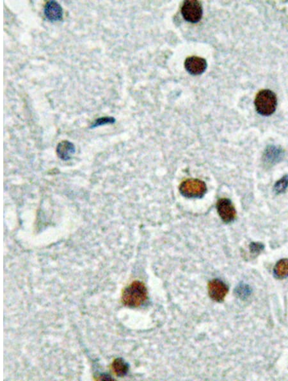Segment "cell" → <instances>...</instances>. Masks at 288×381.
Segmentation results:
<instances>
[{
    "mask_svg": "<svg viewBox=\"0 0 288 381\" xmlns=\"http://www.w3.org/2000/svg\"><path fill=\"white\" fill-rule=\"evenodd\" d=\"M283 155L284 152L281 148L270 145L268 146L265 151L263 160L267 165H274L281 160Z\"/></svg>",
    "mask_w": 288,
    "mask_h": 381,
    "instance_id": "9",
    "label": "cell"
},
{
    "mask_svg": "<svg viewBox=\"0 0 288 381\" xmlns=\"http://www.w3.org/2000/svg\"><path fill=\"white\" fill-rule=\"evenodd\" d=\"M147 295L145 284L142 282L135 281L124 289L122 294V302L129 308H139L146 303Z\"/></svg>",
    "mask_w": 288,
    "mask_h": 381,
    "instance_id": "1",
    "label": "cell"
},
{
    "mask_svg": "<svg viewBox=\"0 0 288 381\" xmlns=\"http://www.w3.org/2000/svg\"><path fill=\"white\" fill-rule=\"evenodd\" d=\"M229 288L226 284L218 279H214L208 284V293L213 301L221 303L228 293Z\"/></svg>",
    "mask_w": 288,
    "mask_h": 381,
    "instance_id": "6",
    "label": "cell"
},
{
    "mask_svg": "<svg viewBox=\"0 0 288 381\" xmlns=\"http://www.w3.org/2000/svg\"><path fill=\"white\" fill-rule=\"evenodd\" d=\"M274 276L279 279L288 277V259H283L278 261L274 269Z\"/></svg>",
    "mask_w": 288,
    "mask_h": 381,
    "instance_id": "11",
    "label": "cell"
},
{
    "mask_svg": "<svg viewBox=\"0 0 288 381\" xmlns=\"http://www.w3.org/2000/svg\"><path fill=\"white\" fill-rule=\"evenodd\" d=\"M75 152V146L68 141H63L58 145L57 153L61 159L65 160L70 159Z\"/></svg>",
    "mask_w": 288,
    "mask_h": 381,
    "instance_id": "10",
    "label": "cell"
},
{
    "mask_svg": "<svg viewBox=\"0 0 288 381\" xmlns=\"http://www.w3.org/2000/svg\"><path fill=\"white\" fill-rule=\"evenodd\" d=\"M288 187V175H285L282 179L275 183L274 190L275 194L277 195L282 194L284 193Z\"/></svg>",
    "mask_w": 288,
    "mask_h": 381,
    "instance_id": "13",
    "label": "cell"
},
{
    "mask_svg": "<svg viewBox=\"0 0 288 381\" xmlns=\"http://www.w3.org/2000/svg\"><path fill=\"white\" fill-rule=\"evenodd\" d=\"M179 190L184 197L201 199L206 194L207 187L205 182L202 180L191 179L182 182Z\"/></svg>",
    "mask_w": 288,
    "mask_h": 381,
    "instance_id": "3",
    "label": "cell"
},
{
    "mask_svg": "<svg viewBox=\"0 0 288 381\" xmlns=\"http://www.w3.org/2000/svg\"><path fill=\"white\" fill-rule=\"evenodd\" d=\"M184 66L190 75H200L206 71L207 62L205 59L199 57H189L184 62Z\"/></svg>",
    "mask_w": 288,
    "mask_h": 381,
    "instance_id": "7",
    "label": "cell"
},
{
    "mask_svg": "<svg viewBox=\"0 0 288 381\" xmlns=\"http://www.w3.org/2000/svg\"><path fill=\"white\" fill-rule=\"evenodd\" d=\"M115 122V120L114 118L112 117H102L96 119V120L93 121V123H92V125H91V128H95L98 127H100V126H102L103 125H107V124H112V123H114Z\"/></svg>",
    "mask_w": 288,
    "mask_h": 381,
    "instance_id": "14",
    "label": "cell"
},
{
    "mask_svg": "<svg viewBox=\"0 0 288 381\" xmlns=\"http://www.w3.org/2000/svg\"><path fill=\"white\" fill-rule=\"evenodd\" d=\"M181 14L183 18L189 23H198L203 17V7L199 1H185L181 7Z\"/></svg>",
    "mask_w": 288,
    "mask_h": 381,
    "instance_id": "4",
    "label": "cell"
},
{
    "mask_svg": "<svg viewBox=\"0 0 288 381\" xmlns=\"http://www.w3.org/2000/svg\"><path fill=\"white\" fill-rule=\"evenodd\" d=\"M254 104L256 111L260 115L264 116L272 115L277 108L276 95L270 90L260 91L256 95Z\"/></svg>",
    "mask_w": 288,
    "mask_h": 381,
    "instance_id": "2",
    "label": "cell"
},
{
    "mask_svg": "<svg viewBox=\"0 0 288 381\" xmlns=\"http://www.w3.org/2000/svg\"><path fill=\"white\" fill-rule=\"evenodd\" d=\"M216 209L223 222L229 224L234 221L236 217V211L232 202L228 199H221L216 204Z\"/></svg>",
    "mask_w": 288,
    "mask_h": 381,
    "instance_id": "5",
    "label": "cell"
},
{
    "mask_svg": "<svg viewBox=\"0 0 288 381\" xmlns=\"http://www.w3.org/2000/svg\"><path fill=\"white\" fill-rule=\"evenodd\" d=\"M264 249V246L261 242H252L250 246L251 253L257 255Z\"/></svg>",
    "mask_w": 288,
    "mask_h": 381,
    "instance_id": "15",
    "label": "cell"
},
{
    "mask_svg": "<svg viewBox=\"0 0 288 381\" xmlns=\"http://www.w3.org/2000/svg\"><path fill=\"white\" fill-rule=\"evenodd\" d=\"M112 367L115 374L119 377H124L129 370V366L121 358L115 359L112 363Z\"/></svg>",
    "mask_w": 288,
    "mask_h": 381,
    "instance_id": "12",
    "label": "cell"
},
{
    "mask_svg": "<svg viewBox=\"0 0 288 381\" xmlns=\"http://www.w3.org/2000/svg\"><path fill=\"white\" fill-rule=\"evenodd\" d=\"M44 12L46 18L51 21H59L62 19V7L56 1L47 2L44 6Z\"/></svg>",
    "mask_w": 288,
    "mask_h": 381,
    "instance_id": "8",
    "label": "cell"
},
{
    "mask_svg": "<svg viewBox=\"0 0 288 381\" xmlns=\"http://www.w3.org/2000/svg\"><path fill=\"white\" fill-rule=\"evenodd\" d=\"M238 291V294H241L243 293V296H247L248 293H250L249 291H248V289H247V287L242 286L240 287V288H239Z\"/></svg>",
    "mask_w": 288,
    "mask_h": 381,
    "instance_id": "16",
    "label": "cell"
}]
</instances>
